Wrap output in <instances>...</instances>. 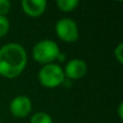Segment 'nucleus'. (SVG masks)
Instances as JSON below:
<instances>
[{
    "label": "nucleus",
    "mask_w": 123,
    "mask_h": 123,
    "mask_svg": "<svg viewBox=\"0 0 123 123\" xmlns=\"http://www.w3.org/2000/svg\"><path fill=\"white\" fill-rule=\"evenodd\" d=\"M27 65V53L23 45L12 42L0 48V76L15 79Z\"/></svg>",
    "instance_id": "obj_1"
},
{
    "label": "nucleus",
    "mask_w": 123,
    "mask_h": 123,
    "mask_svg": "<svg viewBox=\"0 0 123 123\" xmlns=\"http://www.w3.org/2000/svg\"><path fill=\"white\" fill-rule=\"evenodd\" d=\"M60 53L61 50L57 43L50 39L39 41L32 48V58L41 65L54 63Z\"/></svg>",
    "instance_id": "obj_2"
},
{
    "label": "nucleus",
    "mask_w": 123,
    "mask_h": 123,
    "mask_svg": "<svg viewBox=\"0 0 123 123\" xmlns=\"http://www.w3.org/2000/svg\"><path fill=\"white\" fill-rule=\"evenodd\" d=\"M38 79L40 84L47 89H55L63 84L65 80L64 70L58 64L52 63L43 65L39 70Z\"/></svg>",
    "instance_id": "obj_3"
},
{
    "label": "nucleus",
    "mask_w": 123,
    "mask_h": 123,
    "mask_svg": "<svg viewBox=\"0 0 123 123\" xmlns=\"http://www.w3.org/2000/svg\"><path fill=\"white\" fill-rule=\"evenodd\" d=\"M55 32L64 42L72 43L79 39V28L77 23L71 18H62L55 25Z\"/></svg>",
    "instance_id": "obj_4"
},
{
    "label": "nucleus",
    "mask_w": 123,
    "mask_h": 123,
    "mask_svg": "<svg viewBox=\"0 0 123 123\" xmlns=\"http://www.w3.org/2000/svg\"><path fill=\"white\" fill-rule=\"evenodd\" d=\"M9 109L12 116L16 118H25L31 112L32 104L29 97L24 95H18L11 100Z\"/></svg>",
    "instance_id": "obj_5"
},
{
    "label": "nucleus",
    "mask_w": 123,
    "mask_h": 123,
    "mask_svg": "<svg viewBox=\"0 0 123 123\" xmlns=\"http://www.w3.org/2000/svg\"><path fill=\"white\" fill-rule=\"evenodd\" d=\"M65 78L68 80H79L86 74L87 65L81 58H72L66 64L64 68Z\"/></svg>",
    "instance_id": "obj_6"
},
{
    "label": "nucleus",
    "mask_w": 123,
    "mask_h": 123,
    "mask_svg": "<svg viewBox=\"0 0 123 123\" xmlns=\"http://www.w3.org/2000/svg\"><path fill=\"white\" fill-rule=\"evenodd\" d=\"M47 1L44 0H23L22 9L24 13L30 17H39L47 10Z\"/></svg>",
    "instance_id": "obj_7"
},
{
    "label": "nucleus",
    "mask_w": 123,
    "mask_h": 123,
    "mask_svg": "<svg viewBox=\"0 0 123 123\" xmlns=\"http://www.w3.org/2000/svg\"><path fill=\"white\" fill-rule=\"evenodd\" d=\"M56 4H57L58 9H60L61 11L68 13V12L74 11V9L78 6L79 1L78 0H58V1L56 2Z\"/></svg>",
    "instance_id": "obj_8"
},
{
    "label": "nucleus",
    "mask_w": 123,
    "mask_h": 123,
    "mask_svg": "<svg viewBox=\"0 0 123 123\" xmlns=\"http://www.w3.org/2000/svg\"><path fill=\"white\" fill-rule=\"evenodd\" d=\"M30 123H53V119L49 113L43 112V111H38L31 116Z\"/></svg>",
    "instance_id": "obj_9"
},
{
    "label": "nucleus",
    "mask_w": 123,
    "mask_h": 123,
    "mask_svg": "<svg viewBox=\"0 0 123 123\" xmlns=\"http://www.w3.org/2000/svg\"><path fill=\"white\" fill-rule=\"evenodd\" d=\"M10 29V22L6 16L0 15V38L4 37Z\"/></svg>",
    "instance_id": "obj_10"
},
{
    "label": "nucleus",
    "mask_w": 123,
    "mask_h": 123,
    "mask_svg": "<svg viewBox=\"0 0 123 123\" xmlns=\"http://www.w3.org/2000/svg\"><path fill=\"white\" fill-rule=\"evenodd\" d=\"M11 10V2L9 0H0V15L6 16Z\"/></svg>",
    "instance_id": "obj_11"
},
{
    "label": "nucleus",
    "mask_w": 123,
    "mask_h": 123,
    "mask_svg": "<svg viewBox=\"0 0 123 123\" xmlns=\"http://www.w3.org/2000/svg\"><path fill=\"white\" fill-rule=\"evenodd\" d=\"M113 55L115 58L118 61L119 64H123V43H119L117 48L113 51Z\"/></svg>",
    "instance_id": "obj_12"
},
{
    "label": "nucleus",
    "mask_w": 123,
    "mask_h": 123,
    "mask_svg": "<svg viewBox=\"0 0 123 123\" xmlns=\"http://www.w3.org/2000/svg\"><path fill=\"white\" fill-rule=\"evenodd\" d=\"M118 115H119L120 119L123 118V104L122 103H120V105H119V108H118Z\"/></svg>",
    "instance_id": "obj_13"
},
{
    "label": "nucleus",
    "mask_w": 123,
    "mask_h": 123,
    "mask_svg": "<svg viewBox=\"0 0 123 123\" xmlns=\"http://www.w3.org/2000/svg\"><path fill=\"white\" fill-rule=\"evenodd\" d=\"M65 60H66V55L65 54H63L61 52L60 54H58V56H57V60L56 61H60V62H65Z\"/></svg>",
    "instance_id": "obj_14"
},
{
    "label": "nucleus",
    "mask_w": 123,
    "mask_h": 123,
    "mask_svg": "<svg viewBox=\"0 0 123 123\" xmlns=\"http://www.w3.org/2000/svg\"><path fill=\"white\" fill-rule=\"evenodd\" d=\"M0 123H1V119H0Z\"/></svg>",
    "instance_id": "obj_15"
}]
</instances>
